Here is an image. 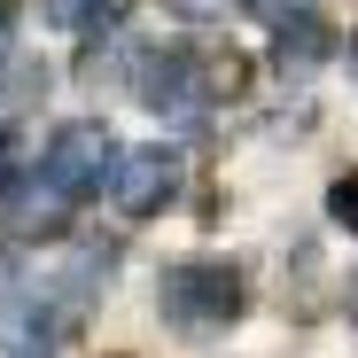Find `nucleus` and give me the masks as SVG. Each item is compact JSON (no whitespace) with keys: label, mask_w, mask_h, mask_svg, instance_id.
<instances>
[{"label":"nucleus","mask_w":358,"mask_h":358,"mask_svg":"<svg viewBox=\"0 0 358 358\" xmlns=\"http://www.w3.org/2000/svg\"><path fill=\"white\" fill-rule=\"evenodd\" d=\"M327 218L358 234V171H343V179H335V187H327Z\"/></svg>","instance_id":"obj_8"},{"label":"nucleus","mask_w":358,"mask_h":358,"mask_svg":"<svg viewBox=\"0 0 358 358\" xmlns=\"http://www.w3.org/2000/svg\"><path fill=\"white\" fill-rule=\"evenodd\" d=\"M327 24L312 16V8H296V16H280L273 24V55H280V71H312V63H327Z\"/></svg>","instance_id":"obj_6"},{"label":"nucleus","mask_w":358,"mask_h":358,"mask_svg":"<svg viewBox=\"0 0 358 358\" xmlns=\"http://www.w3.org/2000/svg\"><path fill=\"white\" fill-rule=\"evenodd\" d=\"M242 304H250V288L226 257H187V265H171L156 280V312L179 335H218V327L242 320Z\"/></svg>","instance_id":"obj_1"},{"label":"nucleus","mask_w":358,"mask_h":358,"mask_svg":"<svg viewBox=\"0 0 358 358\" xmlns=\"http://www.w3.org/2000/svg\"><path fill=\"white\" fill-rule=\"evenodd\" d=\"M171 8H179V16H195V24H203V16H226V8H242V0H171Z\"/></svg>","instance_id":"obj_9"},{"label":"nucleus","mask_w":358,"mask_h":358,"mask_svg":"<svg viewBox=\"0 0 358 358\" xmlns=\"http://www.w3.org/2000/svg\"><path fill=\"white\" fill-rule=\"evenodd\" d=\"M0 218H8V234H16V242H47V234H63L71 195L39 171V179H24V187H8V195H0Z\"/></svg>","instance_id":"obj_4"},{"label":"nucleus","mask_w":358,"mask_h":358,"mask_svg":"<svg viewBox=\"0 0 358 358\" xmlns=\"http://www.w3.org/2000/svg\"><path fill=\"white\" fill-rule=\"evenodd\" d=\"M63 327L71 320L55 312L47 296H16V304L0 312V350H8V358H47V343L63 335Z\"/></svg>","instance_id":"obj_5"},{"label":"nucleus","mask_w":358,"mask_h":358,"mask_svg":"<svg viewBox=\"0 0 358 358\" xmlns=\"http://www.w3.org/2000/svg\"><path fill=\"white\" fill-rule=\"evenodd\" d=\"M133 0H47V24L71 31V39H109L117 24H125Z\"/></svg>","instance_id":"obj_7"},{"label":"nucleus","mask_w":358,"mask_h":358,"mask_svg":"<svg viewBox=\"0 0 358 358\" xmlns=\"http://www.w3.org/2000/svg\"><path fill=\"white\" fill-rule=\"evenodd\" d=\"M8 55H16V8L0 0V63H8Z\"/></svg>","instance_id":"obj_10"},{"label":"nucleus","mask_w":358,"mask_h":358,"mask_svg":"<svg viewBox=\"0 0 358 358\" xmlns=\"http://www.w3.org/2000/svg\"><path fill=\"white\" fill-rule=\"evenodd\" d=\"M171 187H179V156L171 148H125L117 171H109V203L125 218H156L171 203Z\"/></svg>","instance_id":"obj_3"},{"label":"nucleus","mask_w":358,"mask_h":358,"mask_svg":"<svg viewBox=\"0 0 358 358\" xmlns=\"http://www.w3.org/2000/svg\"><path fill=\"white\" fill-rule=\"evenodd\" d=\"M39 171H47L71 203H78V195H94L101 179L117 171V141H109V125H94V117H71V125H55L47 164H39Z\"/></svg>","instance_id":"obj_2"}]
</instances>
